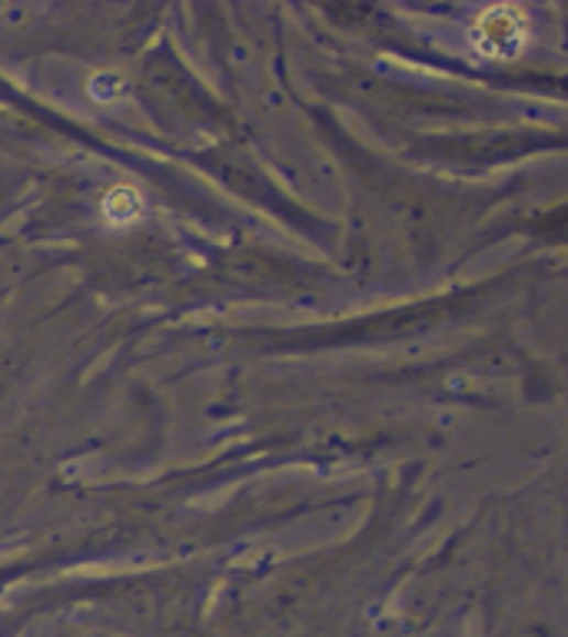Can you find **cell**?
<instances>
[{
    "instance_id": "6da1fadb",
    "label": "cell",
    "mask_w": 568,
    "mask_h": 637,
    "mask_svg": "<svg viewBox=\"0 0 568 637\" xmlns=\"http://www.w3.org/2000/svg\"><path fill=\"white\" fill-rule=\"evenodd\" d=\"M472 47L482 54V57H492V61H512L522 54L525 47V37H528V24H525V14L518 8H509V4H499V8H489L476 18L472 31Z\"/></svg>"
},
{
    "instance_id": "7a4b0ae2",
    "label": "cell",
    "mask_w": 568,
    "mask_h": 637,
    "mask_svg": "<svg viewBox=\"0 0 568 637\" xmlns=\"http://www.w3.org/2000/svg\"><path fill=\"white\" fill-rule=\"evenodd\" d=\"M103 212H107V220L117 223V227H130L143 217V199L136 189L130 186H113L103 199Z\"/></svg>"
}]
</instances>
